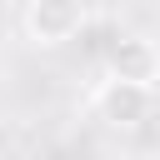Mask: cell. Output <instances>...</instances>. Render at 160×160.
I'll list each match as a JSON object with an SVG mask.
<instances>
[{
    "instance_id": "3",
    "label": "cell",
    "mask_w": 160,
    "mask_h": 160,
    "mask_svg": "<svg viewBox=\"0 0 160 160\" xmlns=\"http://www.w3.org/2000/svg\"><path fill=\"white\" fill-rule=\"evenodd\" d=\"M155 90H140V85H125V80H100L95 85V95H90V105H95V115L110 125V130H135V125H145L150 120V110H155V100H150Z\"/></svg>"
},
{
    "instance_id": "1",
    "label": "cell",
    "mask_w": 160,
    "mask_h": 160,
    "mask_svg": "<svg viewBox=\"0 0 160 160\" xmlns=\"http://www.w3.org/2000/svg\"><path fill=\"white\" fill-rule=\"evenodd\" d=\"M25 40L40 50H55L85 30V0H25Z\"/></svg>"
},
{
    "instance_id": "2",
    "label": "cell",
    "mask_w": 160,
    "mask_h": 160,
    "mask_svg": "<svg viewBox=\"0 0 160 160\" xmlns=\"http://www.w3.org/2000/svg\"><path fill=\"white\" fill-rule=\"evenodd\" d=\"M105 75L110 80H125V85H140V90H155L160 85V45L140 30L110 40L105 50Z\"/></svg>"
},
{
    "instance_id": "4",
    "label": "cell",
    "mask_w": 160,
    "mask_h": 160,
    "mask_svg": "<svg viewBox=\"0 0 160 160\" xmlns=\"http://www.w3.org/2000/svg\"><path fill=\"white\" fill-rule=\"evenodd\" d=\"M0 160H15V155H0Z\"/></svg>"
}]
</instances>
